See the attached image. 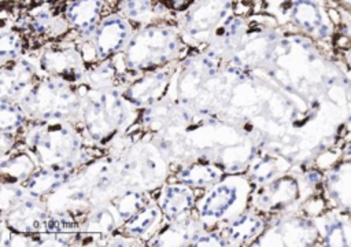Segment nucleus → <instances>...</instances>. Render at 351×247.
Masks as SVG:
<instances>
[{
  "label": "nucleus",
  "mask_w": 351,
  "mask_h": 247,
  "mask_svg": "<svg viewBox=\"0 0 351 247\" xmlns=\"http://www.w3.org/2000/svg\"><path fill=\"white\" fill-rule=\"evenodd\" d=\"M82 96L81 121L86 137L93 145H107L123 136L137 118L136 107L115 85L111 88H93L86 84L78 86Z\"/></svg>",
  "instance_id": "f257e3e1"
},
{
  "label": "nucleus",
  "mask_w": 351,
  "mask_h": 247,
  "mask_svg": "<svg viewBox=\"0 0 351 247\" xmlns=\"http://www.w3.org/2000/svg\"><path fill=\"white\" fill-rule=\"evenodd\" d=\"M23 143L38 166L55 172H74L88 159L84 137L69 121H32L23 128Z\"/></svg>",
  "instance_id": "f03ea898"
},
{
  "label": "nucleus",
  "mask_w": 351,
  "mask_h": 247,
  "mask_svg": "<svg viewBox=\"0 0 351 247\" xmlns=\"http://www.w3.org/2000/svg\"><path fill=\"white\" fill-rule=\"evenodd\" d=\"M185 47L188 44L182 40L177 25L160 21L136 29L125 51L115 58L123 67L121 75L132 74L134 78L177 62Z\"/></svg>",
  "instance_id": "7ed1b4c3"
},
{
  "label": "nucleus",
  "mask_w": 351,
  "mask_h": 247,
  "mask_svg": "<svg viewBox=\"0 0 351 247\" xmlns=\"http://www.w3.org/2000/svg\"><path fill=\"white\" fill-rule=\"evenodd\" d=\"M254 184L247 174L226 173L197 196L193 214L207 229H222L251 206Z\"/></svg>",
  "instance_id": "20e7f679"
},
{
  "label": "nucleus",
  "mask_w": 351,
  "mask_h": 247,
  "mask_svg": "<svg viewBox=\"0 0 351 247\" xmlns=\"http://www.w3.org/2000/svg\"><path fill=\"white\" fill-rule=\"evenodd\" d=\"M30 121H69L77 125L81 119L82 96L78 85L45 74L18 102Z\"/></svg>",
  "instance_id": "39448f33"
},
{
  "label": "nucleus",
  "mask_w": 351,
  "mask_h": 247,
  "mask_svg": "<svg viewBox=\"0 0 351 247\" xmlns=\"http://www.w3.org/2000/svg\"><path fill=\"white\" fill-rule=\"evenodd\" d=\"M237 0H193L188 7L178 11L176 25L188 45L207 44L215 32L234 14Z\"/></svg>",
  "instance_id": "423d86ee"
},
{
  "label": "nucleus",
  "mask_w": 351,
  "mask_h": 247,
  "mask_svg": "<svg viewBox=\"0 0 351 247\" xmlns=\"http://www.w3.org/2000/svg\"><path fill=\"white\" fill-rule=\"evenodd\" d=\"M333 8L326 5L325 0H289L282 14L295 32L311 37L319 45L324 44L325 51L335 55L332 43L339 21L332 16Z\"/></svg>",
  "instance_id": "0eeeda50"
},
{
  "label": "nucleus",
  "mask_w": 351,
  "mask_h": 247,
  "mask_svg": "<svg viewBox=\"0 0 351 247\" xmlns=\"http://www.w3.org/2000/svg\"><path fill=\"white\" fill-rule=\"evenodd\" d=\"M321 246L314 218L302 210L270 215L269 225L254 246Z\"/></svg>",
  "instance_id": "6e6552de"
},
{
  "label": "nucleus",
  "mask_w": 351,
  "mask_h": 247,
  "mask_svg": "<svg viewBox=\"0 0 351 247\" xmlns=\"http://www.w3.org/2000/svg\"><path fill=\"white\" fill-rule=\"evenodd\" d=\"M134 32V23L119 12L103 15L92 38L88 40L95 49L97 62L111 59L123 52Z\"/></svg>",
  "instance_id": "1a4fd4ad"
},
{
  "label": "nucleus",
  "mask_w": 351,
  "mask_h": 247,
  "mask_svg": "<svg viewBox=\"0 0 351 247\" xmlns=\"http://www.w3.org/2000/svg\"><path fill=\"white\" fill-rule=\"evenodd\" d=\"M38 67L45 74L63 78L78 86L86 82L89 69L75 41L62 49L44 51L38 58Z\"/></svg>",
  "instance_id": "9d476101"
},
{
  "label": "nucleus",
  "mask_w": 351,
  "mask_h": 247,
  "mask_svg": "<svg viewBox=\"0 0 351 247\" xmlns=\"http://www.w3.org/2000/svg\"><path fill=\"white\" fill-rule=\"evenodd\" d=\"M176 69V62L165 67L143 73L129 81L126 89L122 92L123 96L136 107L144 108L163 100L167 86Z\"/></svg>",
  "instance_id": "9b49d317"
},
{
  "label": "nucleus",
  "mask_w": 351,
  "mask_h": 247,
  "mask_svg": "<svg viewBox=\"0 0 351 247\" xmlns=\"http://www.w3.org/2000/svg\"><path fill=\"white\" fill-rule=\"evenodd\" d=\"M322 195L328 207L351 214V156L324 170Z\"/></svg>",
  "instance_id": "f8f14e48"
},
{
  "label": "nucleus",
  "mask_w": 351,
  "mask_h": 247,
  "mask_svg": "<svg viewBox=\"0 0 351 247\" xmlns=\"http://www.w3.org/2000/svg\"><path fill=\"white\" fill-rule=\"evenodd\" d=\"M104 0H67L63 7L71 32L80 41L92 38L100 19L103 18Z\"/></svg>",
  "instance_id": "ddd939ff"
},
{
  "label": "nucleus",
  "mask_w": 351,
  "mask_h": 247,
  "mask_svg": "<svg viewBox=\"0 0 351 247\" xmlns=\"http://www.w3.org/2000/svg\"><path fill=\"white\" fill-rule=\"evenodd\" d=\"M267 225L269 218L250 207L219 231L228 242V246H247L254 244L266 231Z\"/></svg>",
  "instance_id": "4468645a"
},
{
  "label": "nucleus",
  "mask_w": 351,
  "mask_h": 247,
  "mask_svg": "<svg viewBox=\"0 0 351 247\" xmlns=\"http://www.w3.org/2000/svg\"><path fill=\"white\" fill-rule=\"evenodd\" d=\"M195 188L185 183H165L159 188V196L156 199L160 206L166 221H173L191 214L195 209L197 195Z\"/></svg>",
  "instance_id": "2eb2a0df"
},
{
  "label": "nucleus",
  "mask_w": 351,
  "mask_h": 247,
  "mask_svg": "<svg viewBox=\"0 0 351 247\" xmlns=\"http://www.w3.org/2000/svg\"><path fill=\"white\" fill-rule=\"evenodd\" d=\"M319 231L321 246L351 247V214L328 207L314 217Z\"/></svg>",
  "instance_id": "dca6fc26"
},
{
  "label": "nucleus",
  "mask_w": 351,
  "mask_h": 247,
  "mask_svg": "<svg viewBox=\"0 0 351 247\" xmlns=\"http://www.w3.org/2000/svg\"><path fill=\"white\" fill-rule=\"evenodd\" d=\"M166 217L160 206L156 200L151 199L134 215L122 224V232L148 243L163 226Z\"/></svg>",
  "instance_id": "f3484780"
},
{
  "label": "nucleus",
  "mask_w": 351,
  "mask_h": 247,
  "mask_svg": "<svg viewBox=\"0 0 351 247\" xmlns=\"http://www.w3.org/2000/svg\"><path fill=\"white\" fill-rule=\"evenodd\" d=\"M226 174L225 169L211 159H196L184 165L174 173L176 181L185 183L192 188L206 189L218 183Z\"/></svg>",
  "instance_id": "a211bd4d"
},
{
  "label": "nucleus",
  "mask_w": 351,
  "mask_h": 247,
  "mask_svg": "<svg viewBox=\"0 0 351 247\" xmlns=\"http://www.w3.org/2000/svg\"><path fill=\"white\" fill-rule=\"evenodd\" d=\"M169 11L170 7L160 0H117V12L143 26L165 21Z\"/></svg>",
  "instance_id": "6ab92c4d"
},
{
  "label": "nucleus",
  "mask_w": 351,
  "mask_h": 247,
  "mask_svg": "<svg viewBox=\"0 0 351 247\" xmlns=\"http://www.w3.org/2000/svg\"><path fill=\"white\" fill-rule=\"evenodd\" d=\"M38 167L33 155L25 150L18 151L15 148L11 150L8 158L3 156L1 162V176L3 183H15L23 184Z\"/></svg>",
  "instance_id": "aec40b11"
},
{
  "label": "nucleus",
  "mask_w": 351,
  "mask_h": 247,
  "mask_svg": "<svg viewBox=\"0 0 351 247\" xmlns=\"http://www.w3.org/2000/svg\"><path fill=\"white\" fill-rule=\"evenodd\" d=\"M23 51H25L23 32L16 26L10 25L8 29L5 26H1V37H0L1 64L19 59Z\"/></svg>",
  "instance_id": "412c9836"
},
{
  "label": "nucleus",
  "mask_w": 351,
  "mask_h": 247,
  "mask_svg": "<svg viewBox=\"0 0 351 247\" xmlns=\"http://www.w3.org/2000/svg\"><path fill=\"white\" fill-rule=\"evenodd\" d=\"M27 115L23 111L22 106L11 99L1 97V108H0V125L1 132L15 133L21 132L25 128L27 121Z\"/></svg>",
  "instance_id": "4be33fe9"
},
{
  "label": "nucleus",
  "mask_w": 351,
  "mask_h": 247,
  "mask_svg": "<svg viewBox=\"0 0 351 247\" xmlns=\"http://www.w3.org/2000/svg\"><path fill=\"white\" fill-rule=\"evenodd\" d=\"M339 60L343 62V64L347 67L348 73L351 74V47H348V48L339 56Z\"/></svg>",
  "instance_id": "5701e85b"
},
{
  "label": "nucleus",
  "mask_w": 351,
  "mask_h": 247,
  "mask_svg": "<svg viewBox=\"0 0 351 247\" xmlns=\"http://www.w3.org/2000/svg\"><path fill=\"white\" fill-rule=\"evenodd\" d=\"M341 5H344L347 10L351 11V0H337Z\"/></svg>",
  "instance_id": "b1692460"
},
{
  "label": "nucleus",
  "mask_w": 351,
  "mask_h": 247,
  "mask_svg": "<svg viewBox=\"0 0 351 247\" xmlns=\"http://www.w3.org/2000/svg\"><path fill=\"white\" fill-rule=\"evenodd\" d=\"M56 0H34V4H41V3H51L53 4Z\"/></svg>",
  "instance_id": "393cba45"
}]
</instances>
